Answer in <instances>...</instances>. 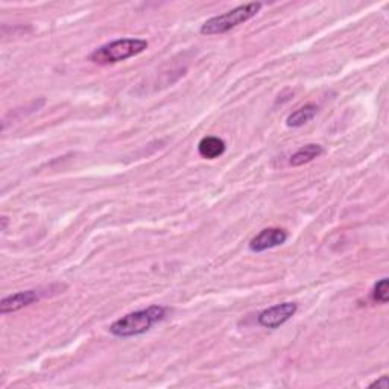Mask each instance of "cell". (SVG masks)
Instances as JSON below:
<instances>
[{
  "label": "cell",
  "instance_id": "obj_1",
  "mask_svg": "<svg viewBox=\"0 0 389 389\" xmlns=\"http://www.w3.org/2000/svg\"><path fill=\"white\" fill-rule=\"evenodd\" d=\"M166 316V307L150 306L137 312H131L122 316L110 325V333L117 338L139 336L150 330L153 325L160 322Z\"/></svg>",
  "mask_w": 389,
  "mask_h": 389
},
{
  "label": "cell",
  "instance_id": "obj_2",
  "mask_svg": "<svg viewBox=\"0 0 389 389\" xmlns=\"http://www.w3.org/2000/svg\"><path fill=\"white\" fill-rule=\"evenodd\" d=\"M149 43L143 38H121L94 49L89 60L94 64H114L145 52Z\"/></svg>",
  "mask_w": 389,
  "mask_h": 389
},
{
  "label": "cell",
  "instance_id": "obj_3",
  "mask_svg": "<svg viewBox=\"0 0 389 389\" xmlns=\"http://www.w3.org/2000/svg\"><path fill=\"white\" fill-rule=\"evenodd\" d=\"M263 3L260 2H251L245 3L234 8L232 11H227L221 15H214V17L204 21L201 26V34L202 35H218V34H225L228 31L237 28L242 23L248 21L250 19L256 17L259 11L261 10Z\"/></svg>",
  "mask_w": 389,
  "mask_h": 389
},
{
  "label": "cell",
  "instance_id": "obj_4",
  "mask_svg": "<svg viewBox=\"0 0 389 389\" xmlns=\"http://www.w3.org/2000/svg\"><path fill=\"white\" fill-rule=\"evenodd\" d=\"M298 306L295 303H282L269 309H265L259 315V324L265 329H279L280 325L288 322L297 313Z\"/></svg>",
  "mask_w": 389,
  "mask_h": 389
},
{
  "label": "cell",
  "instance_id": "obj_5",
  "mask_svg": "<svg viewBox=\"0 0 389 389\" xmlns=\"http://www.w3.org/2000/svg\"><path fill=\"white\" fill-rule=\"evenodd\" d=\"M288 241V232L283 228H265L250 241V250L252 252H263L280 247Z\"/></svg>",
  "mask_w": 389,
  "mask_h": 389
},
{
  "label": "cell",
  "instance_id": "obj_6",
  "mask_svg": "<svg viewBox=\"0 0 389 389\" xmlns=\"http://www.w3.org/2000/svg\"><path fill=\"white\" fill-rule=\"evenodd\" d=\"M38 300H40V293L37 291L17 292L14 293V295H8L2 300V303H0V312H2V315L17 312L20 309L28 307Z\"/></svg>",
  "mask_w": 389,
  "mask_h": 389
},
{
  "label": "cell",
  "instance_id": "obj_7",
  "mask_svg": "<svg viewBox=\"0 0 389 389\" xmlns=\"http://www.w3.org/2000/svg\"><path fill=\"white\" fill-rule=\"evenodd\" d=\"M198 153H200L202 158L214 160V158H218L225 153V141L214 136L204 137L200 141V145H198Z\"/></svg>",
  "mask_w": 389,
  "mask_h": 389
},
{
  "label": "cell",
  "instance_id": "obj_8",
  "mask_svg": "<svg viewBox=\"0 0 389 389\" xmlns=\"http://www.w3.org/2000/svg\"><path fill=\"white\" fill-rule=\"evenodd\" d=\"M324 154V149L321 145H316V143H309V145L300 148L295 154H292L289 164L291 166H303L306 163H311L315 158H318L320 155Z\"/></svg>",
  "mask_w": 389,
  "mask_h": 389
},
{
  "label": "cell",
  "instance_id": "obj_9",
  "mask_svg": "<svg viewBox=\"0 0 389 389\" xmlns=\"http://www.w3.org/2000/svg\"><path fill=\"white\" fill-rule=\"evenodd\" d=\"M316 113H318V107L315 104H306L304 107H300L298 110L293 111L292 114L288 116V119H286V125L291 126V128H300V126L311 122L316 116Z\"/></svg>",
  "mask_w": 389,
  "mask_h": 389
},
{
  "label": "cell",
  "instance_id": "obj_10",
  "mask_svg": "<svg viewBox=\"0 0 389 389\" xmlns=\"http://www.w3.org/2000/svg\"><path fill=\"white\" fill-rule=\"evenodd\" d=\"M372 298L377 303H388L389 300V280L388 279H382L380 282H377L374 284V289H372Z\"/></svg>",
  "mask_w": 389,
  "mask_h": 389
},
{
  "label": "cell",
  "instance_id": "obj_11",
  "mask_svg": "<svg viewBox=\"0 0 389 389\" xmlns=\"http://www.w3.org/2000/svg\"><path fill=\"white\" fill-rule=\"evenodd\" d=\"M370 386H371V388L377 386V388H383V389H386V388H388V377H386V376H382V377H380L379 380H376L374 383H371Z\"/></svg>",
  "mask_w": 389,
  "mask_h": 389
}]
</instances>
